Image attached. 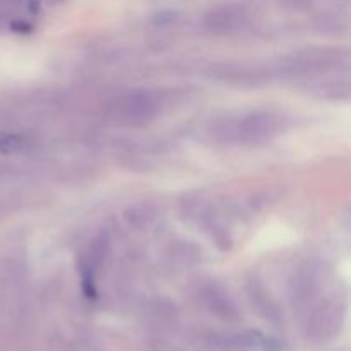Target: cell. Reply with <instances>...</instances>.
Here are the masks:
<instances>
[{
	"mask_svg": "<svg viewBox=\"0 0 351 351\" xmlns=\"http://www.w3.org/2000/svg\"><path fill=\"white\" fill-rule=\"evenodd\" d=\"M281 130L283 117L271 112H254L242 117L228 137H235L237 143L242 144H263L280 136Z\"/></svg>",
	"mask_w": 351,
	"mask_h": 351,
	"instance_id": "1",
	"label": "cell"
},
{
	"mask_svg": "<svg viewBox=\"0 0 351 351\" xmlns=\"http://www.w3.org/2000/svg\"><path fill=\"white\" fill-rule=\"evenodd\" d=\"M158 112V103L154 95L147 91L132 93L123 99L122 113L130 122H146L153 119Z\"/></svg>",
	"mask_w": 351,
	"mask_h": 351,
	"instance_id": "2",
	"label": "cell"
},
{
	"mask_svg": "<svg viewBox=\"0 0 351 351\" xmlns=\"http://www.w3.org/2000/svg\"><path fill=\"white\" fill-rule=\"evenodd\" d=\"M26 137L12 132H0V154L12 156V154H19L23 153V151H26Z\"/></svg>",
	"mask_w": 351,
	"mask_h": 351,
	"instance_id": "3",
	"label": "cell"
}]
</instances>
